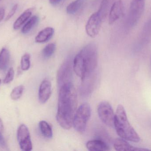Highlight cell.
<instances>
[{
    "instance_id": "5bb4252c",
    "label": "cell",
    "mask_w": 151,
    "mask_h": 151,
    "mask_svg": "<svg viewBox=\"0 0 151 151\" xmlns=\"http://www.w3.org/2000/svg\"><path fill=\"white\" fill-rule=\"evenodd\" d=\"M86 147L89 151H106L110 150V147L106 142L100 139L91 140L87 142Z\"/></svg>"
},
{
    "instance_id": "cb8c5ba5",
    "label": "cell",
    "mask_w": 151,
    "mask_h": 151,
    "mask_svg": "<svg viewBox=\"0 0 151 151\" xmlns=\"http://www.w3.org/2000/svg\"><path fill=\"white\" fill-rule=\"evenodd\" d=\"M108 3L107 0H104L100 4V8L98 11V13L101 17L103 20L107 16L108 12Z\"/></svg>"
},
{
    "instance_id": "52a82bcc",
    "label": "cell",
    "mask_w": 151,
    "mask_h": 151,
    "mask_svg": "<svg viewBox=\"0 0 151 151\" xmlns=\"http://www.w3.org/2000/svg\"><path fill=\"white\" fill-rule=\"evenodd\" d=\"M145 0H132L129 14V21L131 26L136 25L143 13Z\"/></svg>"
},
{
    "instance_id": "ffe728a7",
    "label": "cell",
    "mask_w": 151,
    "mask_h": 151,
    "mask_svg": "<svg viewBox=\"0 0 151 151\" xmlns=\"http://www.w3.org/2000/svg\"><path fill=\"white\" fill-rule=\"evenodd\" d=\"M39 127L42 135L47 138H52L53 131L52 128L48 123L45 121H42L39 123Z\"/></svg>"
},
{
    "instance_id": "484cf974",
    "label": "cell",
    "mask_w": 151,
    "mask_h": 151,
    "mask_svg": "<svg viewBox=\"0 0 151 151\" xmlns=\"http://www.w3.org/2000/svg\"><path fill=\"white\" fill-rule=\"evenodd\" d=\"M18 6V4H16L11 9L10 11L9 12L8 15L6 17V18H5V21H8L14 16V14L16 13V11L17 9Z\"/></svg>"
},
{
    "instance_id": "4316f807",
    "label": "cell",
    "mask_w": 151,
    "mask_h": 151,
    "mask_svg": "<svg viewBox=\"0 0 151 151\" xmlns=\"http://www.w3.org/2000/svg\"><path fill=\"white\" fill-rule=\"evenodd\" d=\"M2 134L3 133H0V146L5 147L6 146V143Z\"/></svg>"
},
{
    "instance_id": "5b68a950",
    "label": "cell",
    "mask_w": 151,
    "mask_h": 151,
    "mask_svg": "<svg viewBox=\"0 0 151 151\" xmlns=\"http://www.w3.org/2000/svg\"><path fill=\"white\" fill-rule=\"evenodd\" d=\"M73 60L69 58L65 61L58 72L57 82L58 87L71 82L73 71Z\"/></svg>"
},
{
    "instance_id": "277c9868",
    "label": "cell",
    "mask_w": 151,
    "mask_h": 151,
    "mask_svg": "<svg viewBox=\"0 0 151 151\" xmlns=\"http://www.w3.org/2000/svg\"><path fill=\"white\" fill-rule=\"evenodd\" d=\"M91 115V108L88 103H83L76 110L73 126L76 130L83 134L86 130L87 124Z\"/></svg>"
},
{
    "instance_id": "8992f818",
    "label": "cell",
    "mask_w": 151,
    "mask_h": 151,
    "mask_svg": "<svg viewBox=\"0 0 151 151\" xmlns=\"http://www.w3.org/2000/svg\"><path fill=\"white\" fill-rule=\"evenodd\" d=\"M98 113L101 120L108 126H114V116L112 107L106 101L99 103L98 107Z\"/></svg>"
},
{
    "instance_id": "2e32d148",
    "label": "cell",
    "mask_w": 151,
    "mask_h": 151,
    "mask_svg": "<svg viewBox=\"0 0 151 151\" xmlns=\"http://www.w3.org/2000/svg\"><path fill=\"white\" fill-rule=\"evenodd\" d=\"M33 9L30 8L25 11L16 20L13 24V27L15 30H18L32 16Z\"/></svg>"
},
{
    "instance_id": "f1b7e54d",
    "label": "cell",
    "mask_w": 151,
    "mask_h": 151,
    "mask_svg": "<svg viewBox=\"0 0 151 151\" xmlns=\"http://www.w3.org/2000/svg\"><path fill=\"white\" fill-rule=\"evenodd\" d=\"M50 3L53 5H57L61 2L62 0H49Z\"/></svg>"
},
{
    "instance_id": "f546056e",
    "label": "cell",
    "mask_w": 151,
    "mask_h": 151,
    "mask_svg": "<svg viewBox=\"0 0 151 151\" xmlns=\"http://www.w3.org/2000/svg\"><path fill=\"white\" fill-rule=\"evenodd\" d=\"M4 130V124L1 119L0 118V133H3Z\"/></svg>"
},
{
    "instance_id": "8fae6325",
    "label": "cell",
    "mask_w": 151,
    "mask_h": 151,
    "mask_svg": "<svg viewBox=\"0 0 151 151\" xmlns=\"http://www.w3.org/2000/svg\"><path fill=\"white\" fill-rule=\"evenodd\" d=\"M51 94V82L49 80L45 79L42 81L39 88V101L42 103H45L49 99Z\"/></svg>"
},
{
    "instance_id": "83f0119b",
    "label": "cell",
    "mask_w": 151,
    "mask_h": 151,
    "mask_svg": "<svg viewBox=\"0 0 151 151\" xmlns=\"http://www.w3.org/2000/svg\"><path fill=\"white\" fill-rule=\"evenodd\" d=\"M5 11L4 8H0V22L2 21L5 15Z\"/></svg>"
},
{
    "instance_id": "4dcf8cb0",
    "label": "cell",
    "mask_w": 151,
    "mask_h": 151,
    "mask_svg": "<svg viewBox=\"0 0 151 151\" xmlns=\"http://www.w3.org/2000/svg\"><path fill=\"white\" fill-rule=\"evenodd\" d=\"M1 79H0V84H1Z\"/></svg>"
},
{
    "instance_id": "4fadbf2b",
    "label": "cell",
    "mask_w": 151,
    "mask_h": 151,
    "mask_svg": "<svg viewBox=\"0 0 151 151\" xmlns=\"http://www.w3.org/2000/svg\"><path fill=\"white\" fill-rule=\"evenodd\" d=\"M95 73L82 80L80 91L82 95H89L93 90L95 84Z\"/></svg>"
},
{
    "instance_id": "7c38bea8",
    "label": "cell",
    "mask_w": 151,
    "mask_h": 151,
    "mask_svg": "<svg viewBox=\"0 0 151 151\" xmlns=\"http://www.w3.org/2000/svg\"><path fill=\"white\" fill-rule=\"evenodd\" d=\"M114 147L115 150L118 151H147V149L137 148L129 144L126 140L121 138H117L114 143Z\"/></svg>"
},
{
    "instance_id": "6da1fadb",
    "label": "cell",
    "mask_w": 151,
    "mask_h": 151,
    "mask_svg": "<svg viewBox=\"0 0 151 151\" xmlns=\"http://www.w3.org/2000/svg\"><path fill=\"white\" fill-rule=\"evenodd\" d=\"M77 105V93L72 82L60 87L56 119L64 129L68 130L72 127Z\"/></svg>"
},
{
    "instance_id": "7402d4cb",
    "label": "cell",
    "mask_w": 151,
    "mask_h": 151,
    "mask_svg": "<svg viewBox=\"0 0 151 151\" xmlns=\"http://www.w3.org/2000/svg\"><path fill=\"white\" fill-rule=\"evenodd\" d=\"M24 90V87L23 85H20L14 88L11 93V98L13 100L19 99L23 95Z\"/></svg>"
},
{
    "instance_id": "e0dca14e",
    "label": "cell",
    "mask_w": 151,
    "mask_h": 151,
    "mask_svg": "<svg viewBox=\"0 0 151 151\" xmlns=\"http://www.w3.org/2000/svg\"><path fill=\"white\" fill-rule=\"evenodd\" d=\"M10 61V53L9 50L3 48L0 51V70L4 71L8 67Z\"/></svg>"
},
{
    "instance_id": "603a6c76",
    "label": "cell",
    "mask_w": 151,
    "mask_h": 151,
    "mask_svg": "<svg viewBox=\"0 0 151 151\" xmlns=\"http://www.w3.org/2000/svg\"><path fill=\"white\" fill-rule=\"evenodd\" d=\"M31 56L28 53L23 55L21 59V68L23 71H27L31 66Z\"/></svg>"
},
{
    "instance_id": "d4e9b609",
    "label": "cell",
    "mask_w": 151,
    "mask_h": 151,
    "mask_svg": "<svg viewBox=\"0 0 151 151\" xmlns=\"http://www.w3.org/2000/svg\"><path fill=\"white\" fill-rule=\"evenodd\" d=\"M14 77V69L12 67H11L8 71V72H7V74H6L4 79V84H8V83L11 82L13 80Z\"/></svg>"
},
{
    "instance_id": "44dd1931",
    "label": "cell",
    "mask_w": 151,
    "mask_h": 151,
    "mask_svg": "<svg viewBox=\"0 0 151 151\" xmlns=\"http://www.w3.org/2000/svg\"><path fill=\"white\" fill-rule=\"evenodd\" d=\"M55 49L56 44L55 43H49L42 50V56L45 58H49L53 55Z\"/></svg>"
},
{
    "instance_id": "ac0fdd59",
    "label": "cell",
    "mask_w": 151,
    "mask_h": 151,
    "mask_svg": "<svg viewBox=\"0 0 151 151\" xmlns=\"http://www.w3.org/2000/svg\"><path fill=\"white\" fill-rule=\"evenodd\" d=\"M85 0H76L70 3L66 8L68 14L73 15L78 12L81 9Z\"/></svg>"
},
{
    "instance_id": "9c48e42d",
    "label": "cell",
    "mask_w": 151,
    "mask_h": 151,
    "mask_svg": "<svg viewBox=\"0 0 151 151\" xmlns=\"http://www.w3.org/2000/svg\"><path fill=\"white\" fill-rule=\"evenodd\" d=\"M103 21L97 12L92 14L86 24V32L88 35L91 38L96 37L100 31Z\"/></svg>"
},
{
    "instance_id": "7a4b0ae2",
    "label": "cell",
    "mask_w": 151,
    "mask_h": 151,
    "mask_svg": "<svg viewBox=\"0 0 151 151\" xmlns=\"http://www.w3.org/2000/svg\"><path fill=\"white\" fill-rule=\"evenodd\" d=\"M97 50L96 44L85 46L73 60V69L82 80L95 73L97 66Z\"/></svg>"
},
{
    "instance_id": "ba28073f",
    "label": "cell",
    "mask_w": 151,
    "mask_h": 151,
    "mask_svg": "<svg viewBox=\"0 0 151 151\" xmlns=\"http://www.w3.org/2000/svg\"><path fill=\"white\" fill-rule=\"evenodd\" d=\"M17 138L19 147L22 150L30 151L32 150L30 132L28 128L24 124H22L19 127L17 132Z\"/></svg>"
},
{
    "instance_id": "1f68e13d",
    "label": "cell",
    "mask_w": 151,
    "mask_h": 151,
    "mask_svg": "<svg viewBox=\"0 0 151 151\" xmlns=\"http://www.w3.org/2000/svg\"><path fill=\"white\" fill-rule=\"evenodd\" d=\"M0 1H1V0H0Z\"/></svg>"
},
{
    "instance_id": "d6986e66",
    "label": "cell",
    "mask_w": 151,
    "mask_h": 151,
    "mask_svg": "<svg viewBox=\"0 0 151 151\" xmlns=\"http://www.w3.org/2000/svg\"><path fill=\"white\" fill-rule=\"evenodd\" d=\"M39 21V17L38 16H34L29 19V20L27 21L24 25L22 27L21 32L23 34L28 33L31 32L37 25Z\"/></svg>"
},
{
    "instance_id": "3957f363",
    "label": "cell",
    "mask_w": 151,
    "mask_h": 151,
    "mask_svg": "<svg viewBox=\"0 0 151 151\" xmlns=\"http://www.w3.org/2000/svg\"><path fill=\"white\" fill-rule=\"evenodd\" d=\"M114 126L118 135L122 139L134 142H140V137L129 123L122 105L117 106L114 116Z\"/></svg>"
},
{
    "instance_id": "9a60e30c",
    "label": "cell",
    "mask_w": 151,
    "mask_h": 151,
    "mask_svg": "<svg viewBox=\"0 0 151 151\" xmlns=\"http://www.w3.org/2000/svg\"><path fill=\"white\" fill-rule=\"evenodd\" d=\"M54 32L55 30L53 27H46L39 32L35 37V42L38 43L46 42L52 37Z\"/></svg>"
},
{
    "instance_id": "30bf717a",
    "label": "cell",
    "mask_w": 151,
    "mask_h": 151,
    "mask_svg": "<svg viewBox=\"0 0 151 151\" xmlns=\"http://www.w3.org/2000/svg\"><path fill=\"white\" fill-rule=\"evenodd\" d=\"M124 5L122 0L116 1L112 5L109 12V23L110 25L114 24L124 14Z\"/></svg>"
}]
</instances>
